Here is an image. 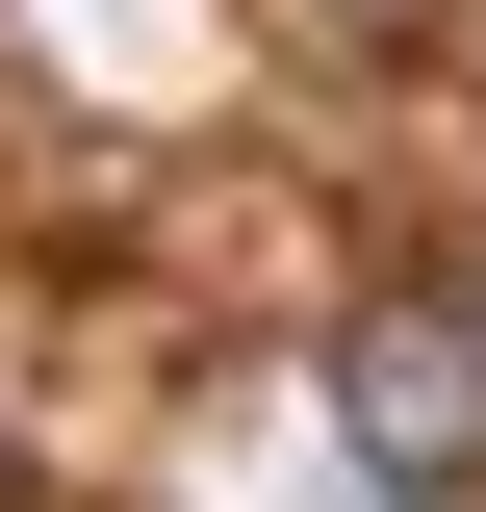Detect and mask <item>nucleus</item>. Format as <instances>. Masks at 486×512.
<instances>
[{"instance_id": "obj_2", "label": "nucleus", "mask_w": 486, "mask_h": 512, "mask_svg": "<svg viewBox=\"0 0 486 512\" xmlns=\"http://www.w3.org/2000/svg\"><path fill=\"white\" fill-rule=\"evenodd\" d=\"M333 26H410V0H333Z\"/></svg>"}, {"instance_id": "obj_1", "label": "nucleus", "mask_w": 486, "mask_h": 512, "mask_svg": "<svg viewBox=\"0 0 486 512\" xmlns=\"http://www.w3.org/2000/svg\"><path fill=\"white\" fill-rule=\"evenodd\" d=\"M333 436H359L384 512H461L486 487V308L461 282H384V308L333 333Z\"/></svg>"}]
</instances>
